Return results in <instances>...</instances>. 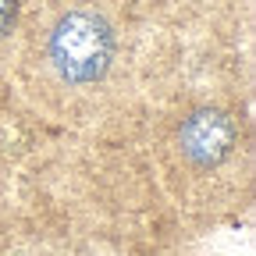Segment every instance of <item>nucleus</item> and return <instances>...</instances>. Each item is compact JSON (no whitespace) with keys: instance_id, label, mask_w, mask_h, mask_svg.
<instances>
[{"instance_id":"3","label":"nucleus","mask_w":256,"mask_h":256,"mask_svg":"<svg viewBox=\"0 0 256 256\" xmlns=\"http://www.w3.org/2000/svg\"><path fill=\"white\" fill-rule=\"evenodd\" d=\"M14 18H18V0H0V40L11 32Z\"/></svg>"},{"instance_id":"1","label":"nucleus","mask_w":256,"mask_h":256,"mask_svg":"<svg viewBox=\"0 0 256 256\" xmlns=\"http://www.w3.org/2000/svg\"><path fill=\"white\" fill-rule=\"evenodd\" d=\"M46 64L68 89L100 86L118 60V32L104 11L89 4L64 8L46 28Z\"/></svg>"},{"instance_id":"2","label":"nucleus","mask_w":256,"mask_h":256,"mask_svg":"<svg viewBox=\"0 0 256 256\" xmlns=\"http://www.w3.org/2000/svg\"><path fill=\"white\" fill-rule=\"evenodd\" d=\"M238 146V124L228 110L220 107H200L185 114L178 128V153L188 168L214 171L228 160Z\"/></svg>"}]
</instances>
